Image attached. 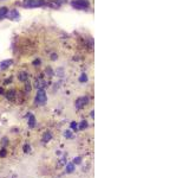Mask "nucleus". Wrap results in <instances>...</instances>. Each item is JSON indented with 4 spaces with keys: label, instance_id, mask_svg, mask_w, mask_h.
Instances as JSON below:
<instances>
[{
    "label": "nucleus",
    "instance_id": "39448f33",
    "mask_svg": "<svg viewBox=\"0 0 189 178\" xmlns=\"http://www.w3.org/2000/svg\"><path fill=\"white\" fill-rule=\"evenodd\" d=\"M11 64H12V61H11V59H6V61L0 63V68H1V69H6V68H8Z\"/></svg>",
    "mask_w": 189,
    "mask_h": 178
},
{
    "label": "nucleus",
    "instance_id": "f257e3e1",
    "mask_svg": "<svg viewBox=\"0 0 189 178\" xmlns=\"http://www.w3.org/2000/svg\"><path fill=\"white\" fill-rule=\"evenodd\" d=\"M72 7L77 8V10H84V8L89 7V3L86 0H76V1H72Z\"/></svg>",
    "mask_w": 189,
    "mask_h": 178
},
{
    "label": "nucleus",
    "instance_id": "20e7f679",
    "mask_svg": "<svg viewBox=\"0 0 189 178\" xmlns=\"http://www.w3.org/2000/svg\"><path fill=\"white\" fill-rule=\"evenodd\" d=\"M45 99H46L45 91L44 90H38V93H37V101H38V102H44Z\"/></svg>",
    "mask_w": 189,
    "mask_h": 178
},
{
    "label": "nucleus",
    "instance_id": "7ed1b4c3",
    "mask_svg": "<svg viewBox=\"0 0 189 178\" xmlns=\"http://www.w3.org/2000/svg\"><path fill=\"white\" fill-rule=\"evenodd\" d=\"M7 16V18L8 19H19V12L17 10H12V11H10V13H7L6 14Z\"/></svg>",
    "mask_w": 189,
    "mask_h": 178
},
{
    "label": "nucleus",
    "instance_id": "0eeeda50",
    "mask_svg": "<svg viewBox=\"0 0 189 178\" xmlns=\"http://www.w3.org/2000/svg\"><path fill=\"white\" fill-rule=\"evenodd\" d=\"M79 81H80V82H84V81H86V76H85V75H82V77L79 78Z\"/></svg>",
    "mask_w": 189,
    "mask_h": 178
},
{
    "label": "nucleus",
    "instance_id": "f03ea898",
    "mask_svg": "<svg viewBox=\"0 0 189 178\" xmlns=\"http://www.w3.org/2000/svg\"><path fill=\"white\" fill-rule=\"evenodd\" d=\"M43 0H28L27 3L25 4L26 7H38V6L43 5Z\"/></svg>",
    "mask_w": 189,
    "mask_h": 178
},
{
    "label": "nucleus",
    "instance_id": "423d86ee",
    "mask_svg": "<svg viewBox=\"0 0 189 178\" xmlns=\"http://www.w3.org/2000/svg\"><path fill=\"white\" fill-rule=\"evenodd\" d=\"M7 14V8L6 7H0V19H3Z\"/></svg>",
    "mask_w": 189,
    "mask_h": 178
}]
</instances>
